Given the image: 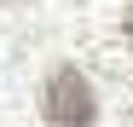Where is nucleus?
I'll return each instance as SVG.
<instances>
[{"instance_id":"1","label":"nucleus","mask_w":133,"mask_h":127,"mask_svg":"<svg viewBox=\"0 0 133 127\" xmlns=\"http://www.w3.org/2000/svg\"><path fill=\"white\" fill-rule=\"evenodd\" d=\"M41 116H46L52 127H93L98 121V98H93V87H87V75L75 69V64H58V69L46 75Z\"/></svg>"},{"instance_id":"2","label":"nucleus","mask_w":133,"mask_h":127,"mask_svg":"<svg viewBox=\"0 0 133 127\" xmlns=\"http://www.w3.org/2000/svg\"><path fill=\"white\" fill-rule=\"evenodd\" d=\"M122 35H127V46H133V6H127V17H122Z\"/></svg>"}]
</instances>
